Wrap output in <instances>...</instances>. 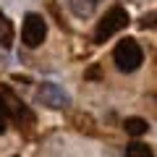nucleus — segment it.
I'll list each match as a JSON object with an SVG mask.
<instances>
[{
  "instance_id": "obj_3",
  "label": "nucleus",
  "mask_w": 157,
  "mask_h": 157,
  "mask_svg": "<svg viewBox=\"0 0 157 157\" xmlns=\"http://www.w3.org/2000/svg\"><path fill=\"white\" fill-rule=\"evenodd\" d=\"M0 113L6 118H11V121H18V123H32L34 121V115L26 110V105L8 86H0Z\"/></svg>"
},
{
  "instance_id": "obj_8",
  "label": "nucleus",
  "mask_w": 157,
  "mask_h": 157,
  "mask_svg": "<svg viewBox=\"0 0 157 157\" xmlns=\"http://www.w3.org/2000/svg\"><path fill=\"white\" fill-rule=\"evenodd\" d=\"M126 157H155L152 155V149L147 144H141V141H134V144L126 147Z\"/></svg>"
},
{
  "instance_id": "obj_9",
  "label": "nucleus",
  "mask_w": 157,
  "mask_h": 157,
  "mask_svg": "<svg viewBox=\"0 0 157 157\" xmlns=\"http://www.w3.org/2000/svg\"><path fill=\"white\" fill-rule=\"evenodd\" d=\"M71 8L76 16H89L92 13V3H78V0H71Z\"/></svg>"
},
{
  "instance_id": "obj_10",
  "label": "nucleus",
  "mask_w": 157,
  "mask_h": 157,
  "mask_svg": "<svg viewBox=\"0 0 157 157\" xmlns=\"http://www.w3.org/2000/svg\"><path fill=\"white\" fill-rule=\"evenodd\" d=\"M141 29H157V11L141 16Z\"/></svg>"
},
{
  "instance_id": "obj_13",
  "label": "nucleus",
  "mask_w": 157,
  "mask_h": 157,
  "mask_svg": "<svg viewBox=\"0 0 157 157\" xmlns=\"http://www.w3.org/2000/svg\"><path fill=\"white\" fill-rule=\"evenodd\" d=\"M13 157H16V155H13Z\"/></svg>"
},
{
  "instance_id": "obj_1",
  "label": "nucleus",
  "mask_w": 157,
  "mask_h": 157,
  "mask_svg": "<svg viewBox=\"0 0 157 157\" xmlns=\"http://www.w3.org/2000/svg\"><path fill=\"white\" fill-rule=\"evenodd\" d=\"M113 60H115L118 71L131 73V71H136V68L144 63V52H141V47H139L136 39H121L115 45V50H113Z\"/></svg>"
},
{
  "instance_id": "obj_11",
  "label": "nucleus",
  "mask_w": 157,
  "mask_h": 157,
  "mask_svg": "<svg viewBox=\"0 0 157 157\" xmlns=\"http://www.w3.org/2000/svg\"><path fill=\"white\" fill-rule=\"evenodd\" d=\"M6 126H8V118L3 115V113H0V134H3V131H6Z\"/></svg>"
},
{
  "instance_id": "obj_7",
  "label": "nucleus",
  "mask_w": 157,
  "mask_h": 157,
  "mask_svg": "<svg viewBox=\"0 0 157 157\" xmlns=\"http://www.w3.org/2000/svg\"><path fill=\"white\" fill-rule=\"evenodd\" d=\"M123 128H126V134H131V136H141V134L149 131V123H147L144 118H126Z\"/></svg>"
},
{
  "instance_id": "obj_4",
  "label": "nucleus",
  "mask_w": 157,
  "mask_h": 157,
  "mask_svg": "<svg viewBox=\"0 0 157 157\" xmlns=\"http://www.w3.org/2000/svg\"><path fill=\"white\" fill-rule=\"evenodd\" d=\"M47 37V21L45 16H39V13H26L24 16V26H21V39L26 47H39L45 42Z\"/></svg>"
},
{
  "instance_id": "obj_12",
  "label": "nucleus",
  "mask_w": 157,
  "mask_h": 157,
  "mask_svg": "<svg viewBox=\"0 0 157 157\" xmlns=\"http://www.w3.org/2000/svg\"><path fill=\"white\" fill-rule=\"evenodd\" d=\"M89 3H94V0H89Z\"/></svg>"
},
{
  "instance_id": "obj_5",
  "label": "nucleus",
  "mask_w": 157,
  "mask_h": 157,
  "mask_svg": "<svg viewBox=\"0 0 157 157\" xmlns=\"http://www.w3.org/2000/svg\"><path fill=\"white\" fill-rule=\"evenodd\" d=\"M37 100L42 102L45 107H50V110H66V107L71 105L68 92L63 89V86L52 84V81H45V84L37 86Z\"/></svg>"
},
{
  "instance_id": "obj_6",
  "label": "nucleus",
  "mask_w": 157,
  "mask_h": 157,
  "mask_svg": "<svg viewBox=\"0 0 157 157\" xmlns=\"http://www.w3.org/2000/svg\"><path fill=\"white\" fill-rule=\"evenodd\" d=\"M13 37H16V34H13V24H11V18L0 11V45L8 50V47L13 45Z\"/></svg>"
},
{
  "instance_id": "obj_2",
  "label": "nucleus",
  "mask_w": 157,
  "mask_h": 157,
  "mask_svg": "<svg viewBox=\"0 0 157 157\" xmlns=\"http://www.w3.org/2000/svg\"><path fill=\"white\" fill-rule=\"evenodd\" d=\"M126 24H128V13H126V8H121V6L110 8V11L100 18V24H97V29H94V42H105V39H110L115 32L126 29Z\"/></svg>"
}]
</instances>
